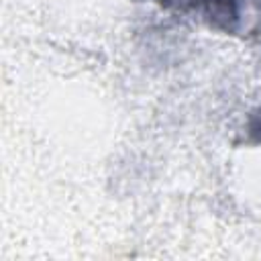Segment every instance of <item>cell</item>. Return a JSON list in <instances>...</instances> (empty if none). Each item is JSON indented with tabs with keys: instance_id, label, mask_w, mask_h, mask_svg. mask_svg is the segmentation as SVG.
Returning <instances> with one entry per match:
<instances>
[{
	"instance_id": "obj_1",
	"label": "cell",
	"mask_w": 261,
	"mask_h": 261,
	"mask_svg": "<svg viewBox=\"0 0 261 261\" xmlns=\"http://www.w3.org/2000/svg\"><path fill=\"white\" fill-rule=\"evenodd\" d=\"M251 133L261 141V112L255 116V120H253V124H251Z\"/></svg>"
}]
</instances>
